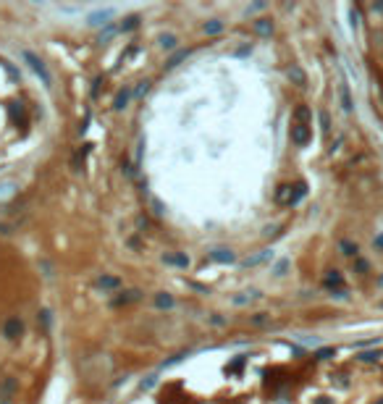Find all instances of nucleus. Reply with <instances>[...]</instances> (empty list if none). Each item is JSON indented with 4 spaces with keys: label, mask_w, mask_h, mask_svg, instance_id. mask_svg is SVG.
Returning <instances> with one entry per match:
<instances>
[{
    "label": "nucleus",
    "mask_w": 383,
    "mask_h": 404,
    "mask_svg": "<svg viewBox=\"0 0 383 404\" xmlns=\"http://www.w3.org/2000/svg\"><path fill=\"white\" fill-rule=\"evenodd\" d=\"M210 260H215V262H234V252H231V249H213Z\"/></svg>",
    "instance_id": "6"
},
{
    "label": "nucleus",
    "mask_w": 383,
    "mask_h": 404,
    "mask_svg": "<svg viewBox=\"0 0 383 404\" xmlns=\"http://www.w3.org/2000/svg\"><path fill=\"white\" fill-rule=\"evenodd\" d=\"M14 391H16V378H6L3 383H0V404H8L11 396H14Z\"/></svg>",
    "instance_id": "4"
},
{
    "label": "nucleus",
    "mask_w": 383,
    "mask_h": 404,
    "mask_svg": "<svg viewBox=\"0 0 383 404\" xmlns=\"http://www.w3.org/2000/svg\"><path fill=\"white\" fill-rule=\"evenodd\" d=\"M320 123H323V131H328V113H320Z\"/></svg>",
    "instance_id": "22"
},
{
    "label": "nucleus",
    "mask_w": 383,
    "mask_h": 404,
    "mask_svg": "<svg viewBox=\"0 0 383 404\" xmlns=\"http://www.w3.org/2000/svg\"><path fill=\"white\" fill-rule=\"evenodd\" d=\"M163 260L171 262V265H179V268H187V265H189V257L187 255H166Z\"/></svg>",
    "instance_id": "9"
},
{
    "label": "nucleus",
    "mask_w": 383,
    "mask_h": 404,
    "mask_svg": "<svg viewBox=\"0 0 383 404\" xmlns=\"http://www.w3.org/2000/svg\"><path fill=\"white\" fill-rule=\"evenodd\" d=\"M155 305L163 310V307H173V297H168V294H158L155 297Z\"/></svg>",
    "instance_id": "14"
},
{
    "label": "nucleus",
    "mask_w": 383,
    "mask_h": 404,
    "mask_svg": "<svg viewBox=\"0 0 383 404\" xmlns=\"http://www.w3.org/2000/svg\"><path fill=\"white\" fill-rule=\"evenodd\" d=\"M21 331H24V323H21L19 318H11V320H6V326H3V336L6 339H19Z\"/></svg>",
    "instance_id": "3"
},
{
    "label": "nucleus",
    "mask_w": 383,
    "mask_h": 404,
    "mask_svg": "<svg viewBox=\"0 0 383 404\" xmlns=\"http://www.w3.org/2000/svg\"><path fill=\"white\" fill-rule=\"evenodd\" d=\"M160 48L163 50H176L179 48V37L176 34H160Z\"/></svg>",
    "instance_id": "7"
},
{
    "label": "nucleus",
    "mask_w": 383,
    "mask_h": 404,
    "mask_svg": "<svg viewBox=\"0 0 383 404\" xmlns=\"http://www.w3.org/2000/svg\"><path fill=\"white\" fill-rule=\"evenodd\" d=\"M341 102H344V110H352V97H349L346 84H341Z\"/></svg>",
    "instance_id": "16"
},
{
    "label": "nucleus",
    "mask_w": 383,
    "mask_h": 404,
    "mask_svg": "<svg viewBox=\"0 0 383 404\" xmlns=\"http://www.w3.org/2000/svg\"><path fill=\"white\" fill-rule=\"evenodd\" d=\"M139 297H142L139 292H126V294H121L118 299H115V305H129V302H137Z\"/></svg>",
    "instance_id": "11"
},
{
    "label": "nucleus",
    "mask_w": 383,
    "mask_h": 404,
    "mask_svg": "<svg viewBox=\"0 0 383 404\" xmlns=\"http://www.w3.org/2000/svg\"><path fill=\"white\" fill-rule=\"evenodd\" d=\"M220 29H223V24H220L218 19H213V21H207V24H205V32L207 34H218Z\"/></svg>",
    "instance_id": "15"
},
{
    "label": "nucleus",
    "mask_w": 383,
    "mask_h": 404,
    "mask_svg": "<svg viewBox=\"0 0 383 404\" xmlns=\"http://www.w3.org/2000/svg\"><path fill=\"white\" fill-rule=\"evenodd\" d=\"M147 89H150V82H142V84H139V87H137V95H145V92H147Z\"/></svg>",
    "instance_id": "24"
},
{
    "label": "nucleus",
    "mask_w": 383,
    "mask_h": 404,
    "mask_svg": "<svg viewBox=\"0 0 383 404\" xmlns=\"http://www.w3.org/2000/svg\"><path fill=\"white\" fill-rule=\"evenodd\" d=\"M254 32L263 34V37H268V34L273 32V24H271L268 19H258V21H254Z\"/></svg>",
    "instance_id": "8"
},
{
    "label": "nucleus",
    "mask_w": 383,
    "mask_h": 404,
    "mask_svg": "<svg viewBox=\"0 0 383 404\" xmlns=\"http://www.w3.org/2000/svg\"><path fill=\"white\" fill-rule=\"evenodd\" d=\"M333 352L331 349H323V352H318V357H320V360H326V357H331Z\"/></svg>",
    "instance_id": "25"
},
{
    "label": "nucleus",
    "mask_w": 383,
    "mask_h": 404,
    "mask_svg": "<svg viewBox=\"0 0 383 404\" xmlns=\"http://www.w3.org/2000/svg\"><path fill=\"white\" fill-rule=\"evenodd\" d=\"M137 24H139V19H137V16H129V19H126L123 24L118 27V29H121V32H129V29H134Z\"/></svg>",
    "instance_id": "18"
},
{
    "label": "nucleus",
    "mask_w": 383,
    "mask_h": 404,
    "mask_svg": "<svg viewBox=\"0 0 383 404\" xmlns=\"http://www.w3.org/2000/svg\"><path fill=\"white\" fill-rule=\"evenodd\" d=\"M252 320H254V323H258V326H260V323H265V315H263V313H260V315H254V318H252Z\"/></svg>",
    "instance_id": "26"
},
{
    "label": "nucleus",
    "mask_w": 383,
    "mask_h": 404,
    "mask_svg": "<svg viewBox=\"0 0 383 404\" xmlns=\"http://www.w3.org/2000/svg\"><path fill=\"white\" fill-rule=\"evenodd\" d=\"M115 11L113 8H105V11H97V14H92L89 16V24L92 27H100V24H110V19H113Z\"/></svg>",
    "instance_id": "5"
},
{
    "label": "nucleus",
    "mask_w": 383,
    "mask_h": 404,
    "mask_svg": "<svg viewBox=\"0 0 383 404\" xmlns=\"http://www.w3.org/2000/svg\"><path fill=\"white\" fill-rule=\"evenodd\" d=\"M129 97H132V92H129V89H123V92H118V97H115V110H121V108H126V102H129Z\"/></svg>",
    "instance_id": "13"
},
{
    "label": "nucleus",
    "mask_w": 383,
    "mask_h": 404,
    "mask_svg": "<svg viewBox=\"0 0 383 404\" xmlns=\"http://www.w3.org/2000/svg\"><path fill=\"white\" fill-rule=\"evenodd\" d=\"M359 360H378V354L375 352H365V354H359Z\"/></svg>",
    "instance_id": "23"
},
{
    "label": "nucleus",
    "mask_w": 383,
    "mask_h": 404,
    "mask_svg": "<svg viewBox=\"0 0 383 404\" xmlns=\"http://www.w3.org/2000/svg\"><path fill=\"white\" fill-rule=\"evenodd\" d=\"M21 55H24V61H29V66L34 68V74H40V76H42V82H45V84H50V74H48V68H45V63L40 61V58L34 55L32 50H24Z\"/></svg>",
    "instance_id": "1"
},
{
    "label": "nucleus",
    "mask_w": 383,
    "mask_h": 404,
    "mask_svg": "<svg viewBox=\"0 0 383 404\" xmlns=\"http://www.w3.org/2000/svg\"><path fill=\"white\" fill-rule=\"evenodd\" d=\"M97 286H100V289H118V286H121V281H118V279H113V276H102V279L97 281Z\"/></svg>",
    "instance_id": "10"
},
{
    "label": "nucleus",
    "mask_w": 383,
    "mask_h": 404,
    "mask_svg": "<svg viewBox=\"0 0 383 404\" xmlns=\"http://www.w3.org/2000/svg\"><path fill=\"white\" fill-rule=\"evenodd\" d=\"M184 58H187V50H179L176 55L171 58V61L166 63V68H173V66H179V61H184Z\"/></svg>",
    "instance_id": "17"
},
{
    "label": "nucleus",
    "mask_w": 383,
    "mask_h": 404,
    "mask_svg": "<svg viewBox=\"0 0 383 404\" xmlns=\"http://www.w3.org/2000/svg\"><path fill=\"white\" fill-rule=\"evenodd\" d=\"M286 268H289V262H286V260H284V262H278V265H276V276H284V271H286Z\"/></svg>",
    "instance_id": "21"
},
{
    "label": "nucleus",
    "mask_w": 383,
    "mask_h": 404,
    "mask_svg": "<svg viewBox=\"0 0 383 404\" xmlns=\"http://www.w3.org/2000/svg\"><path fill=\"white\" fill-rule=\"evenodd\" d=\"M289 79H294L297 84H305V71H302L299 66H292L289 68Z\"/></svg>",
    "instance_id": "12"
},
{
    "label": "nucleus",
    "mask_w": 383,
    "mask_h": 404,
    "mask_svg": "<svg viewBox=\"0 0 383 404\" xmlns=\"http://www.w3.org/2000/svg\"><path fill=\"white\" fill-rule=\"evenodd\" d=\"M341 249H344V255H357V247L352 241H341Z\"/></svg>",
    "instance_id": "20"
},
{
    "label": "nucleus",
    "mask_w": 383,
    "mask_h": 404,
    "mask_svg": "<svg viewBox=\"0 0 383 404\" xmlns=\"http://www.w3.org/2000/svg\"><path fill=\"white\" fill-rule=\"evenodd\" d=\"M375 244H378V247H383V236H378V239H375Z\"/></svg>",
    "instance_id": "27"
},
{
    "label": "nucleus",
    "mask_w": 383,
    "mask_h": 404,
    "mask_svg": "<svg viewBox=\"0 0 383 404\" xmlns=\"http://www.w3.org/2000/svg\"><path fill=\"white\" fill-rule=\"evenodd\" d=\"M339 284H341V276L333 271V273L328 276V279H326V286H339Z\"/></svg>",
    "instance_id": "19"
},
{
    "label": "nucleus",
    "mask_w": 383,
    "mask_h": 404,
    "mask_svg": "<svg viewBox=\"0 0 383 404\" xmlns=\"http://www.w3.org/2000/svg\"><path fill=\"white\" fill-rule=\"evenodd\" d=\"M292 142L299 145V147L310 142V123H307V121H297V123L292 126Z\"/></svg>",
    "instance_id": "2"
},
{
    "label": "nucleus",
    "mask_w": 383,
    "mask_h": 404,
    "mask_svg": "<svg viewBox=\"0 0 383 404\" xmlns=\"http://www.w3.org/2000/svg\"><path fill=\"white\" fill-rule=\"evenodd\" d=\"M375 404H383V399H378V401H375Z\"/></svg>",
    "instance_id": "28"
}]
</instances>
